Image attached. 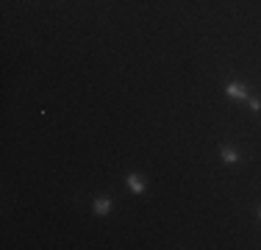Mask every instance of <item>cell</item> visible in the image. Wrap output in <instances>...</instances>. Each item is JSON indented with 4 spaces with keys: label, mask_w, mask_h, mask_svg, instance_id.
Masks as SVG:
<instances>
[{
    "label": "cell",
    "mask_w": 261,
    "mask_h": 250,
    "mask_svg": "<svg viewBox=\"0 0 261 250\" xmlns=\"http://www.w3.org/2000/svg\"><path fill=\"white\" fill-rule=\"evenodd\" d=\"M220 156H222V161H225V164H239V159H242V156H239V150L231 147V145H225V147H222V150H220Z\"/></svg>",
    "instance_id": "obj_2"
},
{
    "label": "cell",
    "mask_w": 261,
    "mask_h": 250,
    "mask_svg": "<svg viewBox=\"0 0 261 250\" xmlns=\"http://www.w3.org/2000/svg\"><path fill=\"white\" fill-rule=\"evenodd\" d=\"M258 217H261V209H258Z\"/></svg>",
    "instance_id": "obj_6"
},
{
    "label": "cell",
    "mask_w": 261,
    "mask_h": 250,
    "mask_svg": "<svg viewBox=\"0 0 261 250\" xmlns=\"http://www.w3.org/2000/svg\"><path fill=\"white\" fill-rule=\"evenodd\" d=\"M247 103H250L253 111H261V100H258V97H247Z\"/></svg>",
    "instance_id": "obj_5"
},
{
    "label": "cell",
    "mask_w": 261,
    "mask_h": 250,
    "mask_svg": "<svg viewBox=\"0 0 261 250\" xmlns=\"http://www.w3.org/2000/svg\"><path fill=\"white\" fill-rule=\"evenodd\" d=\"M92 209H95V214H109L111 211V200L109 197H95V206H92Z\"/></svg>",
    "instance_id": "obj_4"
},
{
    "label": "cell",
    "mask_w": 261,
    "mask_h": 250,
    "mask_svg": "<svg viewBox=\"0 0 261 250\" xmlns=\"http://www.w3.org/2000/svg\"><path fill=\"white\" fill-rule=\"evenodd\" d=\"M225 95L231 97V100H245L247 97V86L239 84V81H231V84L225 86Z\"/></svg>",
    "instance_id": "obj_1"
},
{
    "label": "cell",
    "mask_w": 261,
    "mask_h": 250,
    "mask_svg": "<svg viewBox=\"0 0 261 250\" xmlns=\"http://www.w3.org/2000/svg\"><path fill=\"white\" fill-rule=\"evenodd\" d=\"M128 189L134 192V195H142V192H145V181H142L139 175L130 172V175H128Z\"/></svg>",
    "instance_id": "obj_3"
}]
</instances>
